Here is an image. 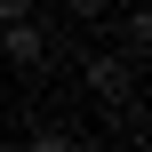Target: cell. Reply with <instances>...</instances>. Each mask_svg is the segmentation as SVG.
Here are the masks:
<instances>
[{
  "instance_id": "1",
  "label": "cell",
  "mask_w": 152,
  "mask_h": 152,
  "mask_svg": "<svg viewBox=\"0 0 152 152\" xmlns=\"http://www.w3.org/2000/svg\"><path fill=\"white\" fill-rule=\"evenodd\" d=\"M0 56H8V72H40L48 64V32L32 16H16V24H0Z\"/></svg>"
},
{
  "instance_id": "2",
  "label": "cell",
  "mask_w": 152,
  "mask_h": 152,
  "mask_svg": "<svg viewBox=\"0 0 152 152\" xmlns=\"http://www.w3.org/2000/svg\"><path fill=\"white\" fill-rule=\"evenodd\" d=\"M80 80H88V96H96V104H120V96H128V80H136V64H128V56H104V48H88Z\"/></svg>"
},
{
  "instance_id": "3",
  "label": "cell",
  "mask_w": 152,
  "mask_h": 152,
  "mask_svg": "<svg viewBox=\"0 0 152 152\" xmlns=\"http://www.w3.org/2000/svg\"><path fill=\"white\" fill-rule=\"evenodd\" d=\"M24 152H80V136L48 120V128H32V136H24Z\"/></svg>"
},
{
  "instance_id": "4",
  "label": "cell",
  "mask_w": 152,
  "mask_h": 152,
  "mask_svg": "<svg viewBox=\"0 0 152 152\" xmlns=\"http://www.w3.org/2000/svg\"><path fill=\"white\" fill-rule=\"evenodd\" d=\"M144 48H152V16H144V8H128V64H136Z\"/></svg>"
},
{
  "instance_id": "5",
  "label": "cell",
  "mask_w": 152,
  "mask_h": 152,
  "mask_svg": "<svg viewBox=\"0 0 152 152\" xmlns=\"http://www.w3.org/2000/svg\"><path fill=\"white\" fill-rule=\"evenodd\" d=\"M64 8H72L80 24H104V8H112V0H64Z\"/></svg>"
},
{
  "instance_id": "6",
  "label": "cell",
  "mask_w": 152,
  "mask_h": 152,
  "mask_svg": "<svg viewBox=\"0 0 152 152\" xmlns=\"http://www.w3.org/2000/svg\"><path fill=\"white\" fill-rule=\"evenodd\" d=\"M16 16H32V0H0V24H16Z\"/></svg>"
}]
</instances>
